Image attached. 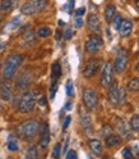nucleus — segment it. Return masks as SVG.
<instances>
[{
    "label": "nucleus",
    "instance_id": "1",
    "mask_svg": "<svg viewBox=\"0 0 139 159\" xmlns=\"http://www.w3.org/2000/svg\"><path fill=\"white\" fill-rule=\"evenodd\" d=\"M22 62H23V55H21V54L9 55L3 64V69H2L3 78L6 80V81H11V80L15 76V73L19 69V67H21Z\"/></svg>",
    "mask_w": 139,
    "mask_h": 159
},
{
    "label": "nucleus",
    "instance_id": "2",
    "mask_svg": "<svg viewBox=\"0 0 139 159\" xmlns=\"http://www.w3.org/2000/svg\"><path fill=\"white\" fill-rule=\"evenodd\" d=\"M40 128H41V125H40L36 119H28V121H24L23 123H21L17 127V135L19 139H22L24 141L32 140V139L38 134Z\"/></svg>",
    "mask_w": 139,
    "mask_h": 159
},
{
    "label": "nucleus",
    "instance_id": "3",
    "mask_svg": "<svg viewBox=\"0 0 139 159\" xmlns=\"http://www.w3.org/2000/svg\"><path fill=\"white\" fill-rule=\"evenodd\" d=\"M47 5H48L47 0H31V2L22 5L21 13L24 16H33V14L41 13L42 11H45Z\"/></svg>",
    "mask_w": 139,
    "mask_h": 159
},
{
    "label": "nucleus",
    "instance_id": "4",
    "mask_svg": "<svg viewBox=\"0 0 139 159\" xmlns=\"http://www.w3.org/2000/svg\"><path fill=\"white\" fill-rule=\"evenodd\" d=\"M37 93L36 91H27L19 100V112L23 113V114H27V113H31L35 108V104H36V98Z\"/></svg>",
    "mask_w": 139,
    "mask_h": 159
},
{
    "label": "nucleus",
    "instance_id": "5",
    "mask_svg": "<svg viewBox=\"0 0 139 159\" xmlns=\"http://www.w3.org/2000/svg\"><path fill=\"white\" fill-rule=\"evenodd\" d=\"M128 62H129V54L125 49H120L117 52L115 59H114V63H112V67H114V72H116L117 75L123 73L125 69H126V66H128Z\"/></svg>",
    "mask_w": 139,
    "mask_h": 159
},
{
    "label": "nucleus",
    "instance_id": "6",
    "mask_svg": "<svg viewBox=\"0 0 139 159\" xmlns=\"http://www.w3.org/2000/svg\"><path fill=\"white\" fill-rule=\"evenodd\" d=\"M82 98H83V104L86 109H88V111H96L98 105V96L93 89H84Z\"/></svg>",
    "mask_w": 139,
    "mask_h": 159
},
{
    "label": "nucleus",
    "instance_id": "7",
    "mask_svg": "<svg viewBox=\"0 0 139 159\" xmlns=\"http://www.w3.org/2000/svg\"><path fill=\"white\" fill-rule=\"evenodd\" d=\"M103 46V40L98 35H92L89 36L88 40L84 44V50L89 54H97Z\"/></svg>",
    "mask_w": 139,
    "mask_h": 159
},
{
    "label": "nucleus",
    "instance_id": "8",
    "mask_svg": "<svg viewBox=\"0 0 139 159\" xmlns=\"http://www.w3.org/2000/svg\"><path fill=\"white\" fill-rule=\"evenodd\" d=\"M114 82V67L112 63H107L103 67V71L101 75V86L103 89H108Z\"/></svg>",
    "mask_w": 139,
    "mask_h": 159
},
{
    "label": "nucleus",
    "instance_id": "9",
    "mask_svg": "<svg viewBox=\"0 0 139 159\" xmlns=\"http://www.w3.org/2000/svg\"><path fill=\"white\" fill-rule=\"evenodd\" d=\"M98 68H100V62H98L97 59H95V58H91L89 61H87L82 73H83V76L86 78H91V77H93L96 75V72L98 71Z\"/></svg>",
    "mask_w": 139,
    "mask_h": 159
},
{
    "label": "nucleus",
    "instance_id": "10",
    "mask_svg": "<svg viewBox=\"0 0 139 159\" xmlns=\"http://www.w3.org/2000/svg\"><path fill=\"white\" fill-rule=\"evenodd\" d=\"M50 144V127L48 123H44L42 128H40V146L46 149Z\"/></svg>",
    "mask_w": 139,
    "mask_h": 159
},
{
    "label": "nucleus",
    "instance_id": "11",
    "mask_svg": "<svg viewBox=\"0 0 139 159\" xmlns=\"http://www.w3.org/2000/svg\"><path fill=\"white\" fill-rule=\"evenodd\" d=\"M108 100L114 105L120 104V87L116 82H112L108 87Z\"/></svg>",
    "mask_w": 139,
    "mask_h": 159
},
{
    "label": "nucleus",
    "instance_id": "12",
    "mask_svg": "<svg viewBox=\"0 0 139 159\" xmlns=\"http://www.w3.org/2000/svg\"><path fill=\"white\" fill-rule=\"evenodd\" d=\"M87 26H88V28L91 30L92 32H95V34H100V32H101V22H100V18H98V16L95 14V13H91V14L88 16Z\"/></svg>",
    "mask_w": 139,
    "mask_h": 159
},
{
    "label": "nucleus",
    "instance_id": "13",
    "mask_svg": "<svg viewBox=\"0 0 139 159\" xmlns=\"http://www.w3.org/2000/svg\"><path fill=\"white\" fill-rule=\"evenodd\" d=\"M133 31V22L130 19H124L120 25V28H119V34H120L121 37H128Z\"/></svg>",
    "mask_w": 139,
    "mask_h": 159
},
{
    "label": "nucleus",
    "instance_id": "14",
    "mask_svg": "<svg viewBox=\"0 0 139 159\" xmlns=\"http://www.w3.org/2000/svg\"><path fill=\"white\" fill-rule=\"evenodd\" d=\"M12 95H13V90H12L11 84L5 82L0 85V98H2V100L9 102L12 99Z\"/></svg>",
    "mask_w": 139,
    "mask_h": 159
},
{
    "label": "nucleus",
    "instance_id": "15",
    "mask_svg": "<svg viewBox=\"0 0 139 159\" xmlns=\"http://www.w3.org/2000/svg\"><path fill=\"white\" fill-rule=\"evenodd\" d=\"M123 141V139L120 135H116V134H110L105 137V144L107 148H114V146H117L120 145Z\"/></svg>",
    "mask_w": 139,
    "mask_h": 159
},
{
    "label": "nucleus",
    "instance_id": "16",
    "mask_svg": "<svg viewBox=\"0 0 139 159\" xmlns=\"http://www.w3.org/2000/svg\"><path fill=\"white\" fill-rule=\"evenodd\" d=\"M88 146L91 149V152L95 154V155H98L101 157L102 155V144L100 140H97V139H91V140H88Z\"/></svg>",
    "mask_w": 139,
    "mask_h": 159
},
{
    "label": "nucleus",
    "instance_id": "17",
    "mask_svg": "<svg viewBox=\"0 0 139 159\" xmlns=\"http://www.w3.org/2000/svg\"><path fill=\"white\" fill-rule=\"evenodd\" d=\"M81 122H82V127L84 131H91L92 128V119L89 117V114L87 113V111L81 109Z\"/></svg>",
    "mask_w": 139,
    "mask_h": 159
},
{
    "label": "nucleus",
    "instance_id": "18",
    "mask_svg": "<svg viewBox=\"0 0 139 159\" xmlns=\"http://www.w3.org/2000/svg\"><path fill=\"white\" fill-rule=\"evenodd\" d=\"M29 82H31V77H29V73L28 72H23L21 76L18 77L17 80V87L19 90H22V89H26Z\"/></svg>",
    "mask_w": 139,
    "mask_h": 159
},
{
    "label": "nucleus",
    "instance_id": "19",
    "mask_svg": "<svg viewBox=\"0 0 139 159\" xmlns=\"http://www.w3.org/2000/svg\"><path fill=\"white\" fill-rule=\"evenodd\" d=\"M15 5V0H2L0 2V12L6 13V12H11L12 9Z\"/></svg>",
    "mask_w": 139,
    "mask_h": 159
},
{
    "label": "nucleus",
    "instance_id": "20",
    "mask_svg": "<svg viewBox=\"0 0 139 159\" xmlns=\"http://www.w3.org/2000/svg\"><path fill=\"white\" fill-rule=\"evenodd\" d=\"M115 14H116V8H115V5H112V4L107 5L106 9H105V19H106V22H107V23H111L112 18L115 17Z\"/></svg>",
    "mask_w": 139,
    "mask_h": 159
},
{
    "label": "nucleus",
    "instance_id": "21",
    "mask_svg": "<svg viewBox=\"0 0 139 159\" xmlns=\"http://www.w3.org/2000/svg\"><path fill=\"white\" fill-rule=\"evenodd\" d=\"M126 90H129L130 93H138L139 91V77H134L128 82Z\"/></svg>",
    "mask_w": 139,
    "mask_h": 159
},
{
    "label": "nucleus",
    "instance_id": "22",
    "mask_svg": "<svg viewBox=\"0 0 139 159\" xmlns=\"http://www.w3.org/2000/svg\"><path fill=\"white\" fill-rule=\"evenodd\" d=\"M8 150L13 152V153L19 150V145H18V141H17V137H14L12 135L8 137Z\"/></svg>",
    "mask_w": 139,
    "mask_h": 159
},
{
    "label": "nucleus",
    "instance_id": "23",
    "mask_svg": "<svg viewBox=\"0 0 139 159\" xmlns=\"http://www.w3.org/2000/svg\"><path fill=\"white\" fill-rule=\"evenodd\" d=\"M129 126H130V130H132L133 132H139V114H134V116L130 118Z\"/></svg>",
    "mask_w": 139,
    "mask_h": 159
},
{
    "label": "nucleus",
    "instance_id": "24",
    "mask_svg": "<svg viewBox=\"0 0 139 159\" xmlns=\"http://www.w3.org/2000/svg\"><path fill=\"white\" fill-rule=\"evenodd\" d=\"M121 22H123V17H121V14H115V17L112 18V21H111V23H112V28L115 30V31H119V28H120Z\"/></svg>",
    "mask_w": 139,
    "mask_h": 159
},
{
    "label": "nucleus",
    "instance_id": "25",
    "mask_svg": "<svg viewBox=\"0 0 139 159\" xmlns=\"http://www.w3.org/2000/svg\"><path fill=\"white\" fill-rule=\"evenodd\" d=\"M19 25H21V16H17V17H14L11 22H9V25H8V28L6 30H14V28H17Z\"/></svg>",
    "mask_w": 139,
    "mask_h": 159
},
{
    "label": "nucleus",
    "instance_id": "26",
    "mask_svg": "<svg viewBox=\"0 0 139 159\" xmlns=\"http://www.w3.org/2000/svg\"><path fill=\"white\" fill-rule=\"evenodd\" d=\"M50 34H51V30L46 26L40 27L37 30V36H40V37H47V36H50Z\"/></svg>",
    "mask_w": 139,
    "mask_h": 159
},
{
    "label": "nucleus",
    "instance_id": "27",
    "mask_svg": "<svg viewBox=\"0 0 139 159\" xmlns=\"http://www.w3.org/2000/svg\"><path fill=\"white\" fill-rule=\"evenodd\" d=\"M65 91L68 96H73L74 95V84L72 80H68L66 81V86H65Z\"/></svg>",
    "mask_w": 139,
    "mask_h": 159
},
{
    "label": "nucleus",
    "instance_id": "28",
    "mask_svg": "<svg viewBox=\"0 0 139 159\" xmlns=\"http://www.w3.org/2000/svg\"><path fill=\"white\" fill-rule=\"evenodd\" d=\"M60 153H61V145H60V143H56L55 146H54V149H53L51 157L55 158V159H57L59 157H60Z\"/></svg>",
    "mask_w": 139,
    "mask_h": 159
},
{
    "label": "nucleus",
    "instance_id": "29",
    "mask_svg": "<svg viewBox=\"0 0 139 159\" xmlns=\"http://www.w3.org/2000/svg\"><path fill=\"white\" fill-rule=\"evenodd\" d=\"M27 157H28V158H37V157H38V153H37V148H36V145H31V146L28 148Z\"/></svg>",
    "mask_w": 139,
    "mask_h": 159
},
{
    "label": "nucleus",
    "instance_id": "30",
    "mask_svg": "<svg viewBox=\"0 0 139 159\" xmlns=\"http://www.w3.org/2000/svg\"><path fill=\"white\" fill-rule=\"evenodd\" d=\"M116 123H117V128H119V131H120L121 134H124V135H128V136H129V131H126V130H125V123L121 121L120 118H117V119H116Z\"/></svg>",
    "mask_w": 139,
    "mask_h": 159
},
{
    "label": "nucleus",
    "instance_id": "31",
    "mask_svg": "<svg viewBox=\"0 0 139 159\" xmlns=\"http://www.w3.org/2000/svg\"><path fill=\"white\" fill-rule=\"evenodd\" d=\"M121 155H123V158H133L134 157L130 148H124L123 152H121Z\"/></svg>",
    "mask_w": 139,
    "mask_h": 159
},
{
    "label": "nucleus",
    "instance_id": "32",
    "mask_svg": "<svg viewBox=\"0 0 139 159\" xmlns=\"http://www.w3.org/2000/svg\"><path fill=\"white\" fill-rule=\"evenodd\" d=\"M73 37V30L70 27H66L65 31H64V39L65 40H70Z\"/></svg>",
    "mask_w": 139,
    "mask_h": 159
},
{
    "label": "nucleus",
    "instance_id": "33",
    "mask_svg": "<svg viewBox=\"0 0 139 159\" xmlns=\"http://www.w3.org/2000/svg\"><path fill=\"white\" fill-rule=\"evenodd\" d=\"M65 158H66V159H77V158H78V154H77V152H74V150H68V152L65 153Z\"/></svg>",
    "mask_w": 139,
    "mask_h": 159
},
{
    "label": "nucleus",
    "instance_id": "34",
    "mask_svg": "<svg viewBox=\"0 0 139 159\" xmlns=\"http://www.w3.org/2000/svg\"><path fill=\"white\" fill-rule=\"evenodd\" d=\"M70 121H72V117L70 116H68V117H65V119H64V122H63V131H65L66 128H68V126H69V123H70Z\"/></svg>",
    "mask_w": 139,
    "mask_h": 159
},
{
    "label": "nucleus",
    "instance_id": "35",
    "mask_svg": "<svg viewBox=\"0 0 139 159\" xmlns=\"http://www.w3.org/2000/svg\"><path fill=\"white\" fill-rule=\"evenodd\" d=\"M86 13V8L82 7V8H79L75 11V17H83V14Z\"/></svg>",
    "mask_w": 139,
    "mask_h": 159
},
{
    "label": "nucleus",
    "instance_id": "36",
    "mask_svg": "<svg viewBox=\"0 0 139 159\" xmlns=\"http://www.w3.org/2000/svg\"><path fill=\"white\" fill-rule=\"evenodd\" d=\"M83 26V19L82 17H75V27L77 28H81Z\"/></svg>",
    "mask_w": 139,
    "mask_h": 159
},
{
    "label": "nucleus",
    "instance_id": "37",
    "mask_svg": "<svg viewBox=\"0 0 139 159\" xmlns=\"http://www.w3.org/2000/svg\"><path fill=\"white\" fill-rule=\"evenodd\" d=\"M124 102H125V89L120 87V103H124Z\"/></svg>",
    "mask_w": 139,
    "mask_h": 159
},
{
    "label": "nucleus",
    "instance_id": "38",
    "mask_svg": "<svg viewBox=\"0 0 139 159\" xmlns=\"http://www.w3.org/2000/svg\"><path fill=\"white\" fill-rule=\"evenodd\" d=\"M68 145H69V137H66V140H65V144H64V148L61 149L63 150V154H65L68 152Z\"/></svg>",
    "mask_w": 139,
    "mask_h": 159
},
{
    "label": "nucleus",
    "instance_id": "39",
    "mask_svg": "<svg viewBox=\"0 0 139 159\" xmlns=\"http://www.w3.org/2000/svg\"><path fill=\"white\" fill-rule=\"evenodd\" d=\"M72 105H73L72 102H68V103L64 105V109H65V111H70V109H72Z\"/></svg>",
    "mask_w": 139,
    "mask_h": 159
},
{
    "label": "nucleus",
    "instance_id": "40",
    "mask_svg": "<svg viewBox=\"0 0 139 159\" xmlns=\"http://www.w3.org/2000/svg\"><path fill=\"white\" fill-rule=\"evenodd\" d=\"M40 105H41V107H45V105H46V99H45V96H41V99H40Z\"/></svg>",
    "mask_w": 139,
    "mask_h": 159
},
{
    "label": "nucleus",
    "instance_id": "41",
    "mask_svg": "<svg viewBox=\"0 0 139 159\" xmlns=\"http://www.w3.org/2000/svg\"><path fill=\"white\" fill-rule=\"evenodd\" d=\"M55 39H56V40H60V39H61V34H60V31H56V32H55Z\"/></svg>",
    "mask_w": 139,
    "mask_h": 159
},
{
    "label": "nucleus",
    "instance_id": "42",
    "mask_svg": "<svg viewBox=\"0 0 139 159\" xmlns=\"http://www.w3.org/2000/svg\"><path fill=\"white\" fill-rule=\"evenodd\" d=\"M3 49H4V44H3L2 41H0V52H2V50H3Z\"/></svg>",
    "mask_w": 139,
    "mask_h": 159
},
{
    "label": "nucleus",
    "instance_id": "43",
    "mask_svg": "<svg viewBox=\"0 0 139 159\" xmlns=\"http://www.w3.org/2000/svg\"><path fill=\"white\" fill-rule=\"evenodd\" d=\"M135 71H138V72H139V63L135 66Z\"/></svg>",
    "mask_w": 139,
    "mask_h": 159
},
{
    "label": "nucleus",
    "instance_id": "44",
    "mask_svg": "<svg viewBox=\"0 0 139 159\" xmlns=\"http://www.w3.org/2000/svg\"><path fill=\"white\" fill-rule=\"evenodd\" d=\"M137 8L139 9V0H137Z\"/></svg>",
    "mask_w": 139,
    "mask_h": 159
},
{
    "label": "nucleus",
    "instance_id": "45",
    "mask_svg": "<svg viewBox=\"0 0 139 159\" xmlns=\"http://www.w3.org/2000/svg\"><path fill=\"white\" fill-rule=\"evenodd\" d=\"M137 155H138V157H139V148H138V149H137Z\"/></svg>",
    "mask_w": 139,
    "mask_h": 159
},
{
    "label": "nucleus",
    "instance_id": "46",
    "mask_svg": "<svg viewBox=\"0 0 139 159\" xmlns=\"http://www.w3.org/2000/svg\"><path fill=\"white\" fill-rule=\"evenodd\" d=\"M0 112H2V104H0Z\"/></svg>",
    "mask_w": 139,
    "mask_h": 159
},
{
    "label": "nucleus",
    "instance_id": "47",
    "mask_svg": "<svg viewBox=\"0 0 139 159\" xmlns=\"http://www.w3.org/2000/svg\"><path fill=\"white\" fill-rule=\"evenodd\" d=\"M0 25H2V18H0Z\"/></svg>",
    "mask_w": 139,
    "mask_h": 159
},
{
    "label": "nucleus",
    "instance_id": "48",
    "mask_svg": "<svg viewBox=\"0 0 139 159\" xmlns=\"http://www.w3.org/2000/svg\"><path fill=\"white\" fill-rule=\"evenodd\" d=\"M0 85H2V78H0Z\"/></svg>",
    "mask_w": 139,
    "mask_h": 159
}]
</instances>
